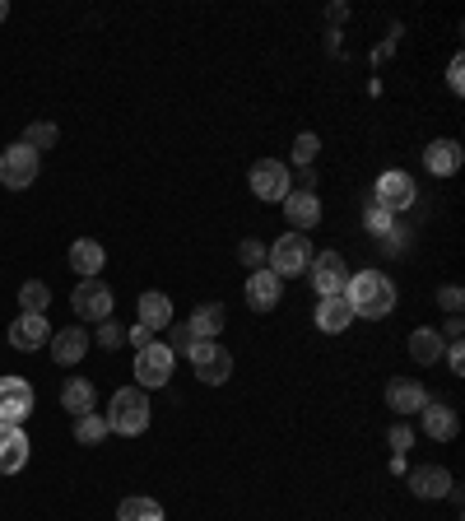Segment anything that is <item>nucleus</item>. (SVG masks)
<instances>
[{
    "label": "nucleus",
    "mask_w": 465,
    "mask_h": 521,
    "mask_svg": "<svg viewBox=\"0 0 465 521\" xmlns=\"http://www.w3.org/2000/svg\"><path fill=\"white\" fill-rule=\"evenodd\" d=\"M266 261H270L266 270H275L279 280H293V275H303L312 266V242H307V233H284L266 252Z\"/></svg>",
    "instance_id": "7ed1b4c3"
},
{
    "label": "nucleus",
    "mask_w": 465,
    "mask_h": 521,
    "mask_svg": "<svg viewBox=\"0 0 465 521\" xmlns=\"http://www.w3.org/2000/svg\"><path fill=\"white\" fill-rule=\"evenodd\" d=\"M317 154H321V140L312 131H303L298 140H293V159L303 163V168H312V159H317Z\"/></svg>",
    "instance_id": "2f4dec72"
},
{
    "label": "nucleus",
    "mask_w": 465,
    "mask_h": 521,
    "mask_svg": "<svg viewBox=\"0 0 465 521\" xmlns=\"http://www.w3.org/2000/svg\"><path fill=\"white\" fill-rule=\"evenodd\" d=\"M447 363H452V373H465V345H461V340H452V354H447Z\"/></svg>",
    "instance_id": "ea45409f"
},
{
    "label": "nucleus",
    "mask_w": 465,
    "mask_h": 521,
    "mask_svg": "<svg viewBox=\"0 0 465 521\" xmlns=\"http://www.w3.org/2000/svg\"><path fill=\"white\" fill-rule=\"evenodd\" d=\"M93 340H98V345H103V349H117L121 340H126V331H121L117 321L107 317V321H98V335H93Z\"/></svg>",
    "instance_id": "72a5a7b5"
},
{
    "label": "nucleus",
    "mask_w": 465,
    "mask_h": 521,
    "mask_svg": "<svg viewBox=\"0 0 465 521\" xmlns=\"http://www.w3.org/2000/svg\"><path fill=\"white\" fill-rule=\"evenodd\" d=\"M186 359H191L200 382H210V387H224L228 377H233V354L224 345H214V340H196V349Z\"/></svg>",
    "instance_id": "423d86ee"
},
{
    "label": "nucleus",
    "mask_w": 465,
    "mask_h": 521,
    "mask_svg": "<svg viewBox=\"0 0 465 521\" xmlns=\"http://www.w3.org/2000/svg\"><path fill=\"white\" fill-rule=\"evenodd\" d=\"M247 182H252V196H256V201H284V196H289V163H279V159L252 163Z\"/></svg>",
    "instance_id": "1a4fd4ad"
},
{
    "label": "nucleus",
    "mask_w": 465,
    "mask_h": 521,
    "mask_svg": "<svg viewBox=\"0 0 465 521\" xmlns=\"http://www.w3.org/2000/svg\"><path fill=\"white\" fill-rule=\"evenodd\" d=\"M284 219L289 224H298V233H307V228H317L321 224V201H317V191H289L284 196Z\"/></svg>",
    "instance_id": "2eb2a0df"
},
{
    "label": "nucleus",
    "mask_w": 465,
    "mask_h": 521,
    "mask_svg": "<svg viewBox=\"0 0 465 521\" xmlns=\"http://www.w3.org/2000/svg\"><path fill=\"white\" fill-rule=\"evenodd\" d=\"M33 405H38V396H33V387H28L24 377H0V424L24 428V419L33 415Z\"/></svg>",
    "instance_id": "6e6552de"
},
{
    "label": "nucleus",
    "mask_w": 465,
    "mask_h": 521,
    "mask_svg": "<svg viewBox=\"0 0 465 521\" xmlns=\"http://www.w3.org/2000/svg\"><path fill=\"white\" fill-rule=\"evenodd\" d=\"M149 396L140 387H121L107 405V433H121V438H140L149 428Z\"/></svg>",
    "instance_id": "f03ea898"
},
{
    "label": "nucleus",
    "mask_w": 465,
    "mask_h": 521,
    "mask_svg": "<svg viewBox=\"0 0 465 521\" xmlns=\"http://www.w3.org/2000/svg\"><path fill=\"white\" fill-rule=\"evenodd\" d=\"M442 340H461V317H452L447 326H442Z\"/></svg>",
    "instance_id": "a19ab883"
},
{
    "label": "nucleus",
    "mask_w": 465,
    "mask_h": 521,
    "mask_svg": "<svg viewBox=\"0 0 465 521\" xmlns=\"http://www.w3.org/2000/svg\"><path fill=\"white\" fill-rule=\"evenodd\" d=\"M345 298H349V308H354V317L382 321L396 308V284L386 280L382 270H363V275H349Z\"/></svg>",
    "instance_id": "f257e3e1"
},
{
    "label": "nucleus",
    "mask_w": 465,
    "mask_h": 521,
    "mask_svg": "<svg viewBox=\"0 0 465 521\" xmlns=\"http://www.w3.org/2000/svg\"><path fill=\"white\" fill-rule=\"evenodd\" d=\"M442 349H447V340H442L433 326H419V331L410 335V359L424 363V368H433V363L442 359Z\"/></svg>",
    "instance_id": "393cba45"
},
{
    "label": "nucleus",
    "mask_w": 465,
    "mask_h": 521,
    "mask_svg": "<svg viewBox=\"0 0 465 521\" xmlns=\"http://www.w3.org/2000/svg\"><path fill=\"white\" fill-rule=\"evenodd\" d=\"M461 163H465V154H461V145H456V140H433V145L424 149V168L433 177L461 173Z\"/></svg>",
    "instance_id": "6ab92c4d"
},
{
    "label": "nucleus",
    "mask_w": 465,
    "mask_h": 521,
    "mask_svg": "<svg viewBox=\"0 0 465 521\" xmlns=\"http://www.w3.org/2000/svg\"><path fill=\"white\" fill-rule=\"evenodd\" d=\"M238 261H242V266H247V270H261V266H266V247H261V242H256V238H242Z\"/></svg>",
    "instance_id": "473e14b6"
},
{
    "label": "nucleus",
    "mask_w": 465,
    "mask_h": 521,
    "mask_svg": "<svg viewBox=\"0 0 465 521\" xmlns=\"http://www.w3.org/2000/svg\"><path fill=\"white\" fill-rule=\"evenodd\" d=\"M47 303H52V289H47L42 280H28L24 289H19V308L33 312V317H42V312H47Z\"/></svg>",
    "instance_id": "cd10ccee"
},
{
    "label": "nucleus",
    "mask_w": 465,
    "mask_h": 521,
    "mask_svg": "<svg viewBox=\"0 0 465 521\" xmlns=\"http://www.w3.org/2000/svg\"><path fill=\"white\" fill-rule=\"evenodd\" d=\"M70 266L80 270L84 280H98L107 266V252H103V242H93V238H80L75 247H70Z\"/></svg>",
    "instance_id": "5701e85b"
},
{
    "label": "nucleus",
    "mask_w": 465,
    "mask_h": 521,
    "mask_svg": "<svg viewBox=\"0 0 465 521\" xmlns=\"http://www.w3.org/2000/svg\"><path fill=\"white\" fill-rule=\"evenodd\" d=\"M419 415H424V433H428V438H438V442H452L456 433H461V419H456V410H452V405H442V401H428L424 410H419Z\"/></svg>",
    "instance_id": "aec40b11"
},
{
    "label": "nucleus",
    "mask_w": 465,
    "mask_h": 521,
    "mask_svg": "<svg viewBox=\"0 0 465 521\" xmlns=\"http://www.w3.org/2000/svg\"><path fill=\"white\" fill-rule=\"evenodd\" d=\"M28 433L19 424H0V475H19L28 466Z\"/></svg>",
    "instance_id": "f8f14e48"
},
{
    "label": "nucleus",
    "mask_w": 465,
    "mask_h": 521,
    "mask_svg": "<svg viewBox=\"0 0 465 521\" xmlns=\"http://www.w3.org/2000/svg\"><path fill=\"white\" fill-rule=\"evenodd\" d=\"M135 321H140L145 331H168V326H173V298L159 294V289L140 294L135 298Z\"/></svg>",
    "instance_id": "ddd939ff"
},
{
    "label": "nucleus",
    "mask_w": 465,
    "mask_h": 521,
    "mask_svg": "<svg viewBox=\"0 0 465 521\" xmlns=\"http://www.w3.org/2000/svg\"><path fill=\"white\" fill-rule=\"evenodd\" d=\"M52 340V326H47V317H33V312H24V317L10 326V345L24 349V354H33V349H42Z\"/></svg>",
    "instance_id": "f3484780"
},
{
    "label": "nucleus",
    "mask_w": 465,
    "mask_h": 521,
    "mask_svg": "<svg viewBox=\"0 0 465 521\" xmlns=\"http://www.w3.org/2000/svg\"><path fill=\"white\" fill-rule=\"evenodd\" d=\"M438 303H442V308H447V312H452V317H456V312H461V303H465L461 284H442V289H438Z\"/></svg>",
    "instance_id": "f704fd0d"
},
{
    "label": "nucleus",
    "mask_w": 465,
    "mask_h": 521,
    "mask_svg": "<svg viewBox=\"0 0 465 521\" xmlns=\"http://www.w3.org/2000/svg\"><path fill=\"white\" fill-rule=\"evenodd\" d=\"M414 205V177L410 173H382L377 177V210H386L396 219L400 210Z\"/></svg>",
    "instance_id": "9b49d317"
},
{
    "label": "nucleus",
    "mask_w": 465,
    "mask_h": 521,
    "mask_svg": "<svg viewBox=\"0 0 465 521\" xmlns=\"http://www.w3.org/2000/svg\"><path fill=\"white\" fill-rule=\"evenodd\" d=\"M168 349H173V359L177 354H191V349H196V331H191V326H168Z\"/></svg>",
    "instance_id": "7c9ffc66"
},
{
    "label": "nucleus",
    "mask_w": 465,
    "mask_h": 521,
    "mask_svg": "<svg viewBox=\"0 0 465 521\" xmlns=\"http://www.w3.org/2000/svg\"><path fill=\"white\" fill-rule=\"evenodd\" d=\"M52 359L66 368V363H80L84 354H89V331H80V326H61V331H52Z\"/></svg>",
    "instance_id": "a211bd4d"
},
{
    "label": "nucleus",
    "mask_w": 465,
    "mask_h": 521,
    "mask_svg": "<svg viewBox=\"0 0 465 521\" xmlns=\"http://www.w3.org/2000/svg\"><path fill=\"white\" fill-rule=\"evenodd\" d=\"M107 438V419L103 415H80L75 419V442H84V447H93V442Z\"/></svg>",
    "instance_id": "c85d7f7f"
},
{
    "label": "nucleus",
    "mask_w": 465,
    "mask_h": 521,
    "mask_svg": "<svg viewBox=\"0 0 465 521\" xmlns=\"http://www.w3.org/2000/svg\"><path fill=\"white\" fill-rule=\"evenodd\" d=\"M93 405H98V391H93L89 377H70L66 387H61V410H70V415H93Z\"/></svg>",
    "instance_id": "b1692460"
},
{
    "label": "nucleus",
    "mask_w": 465,
    "mask_h": 521,
    "mask_svg": "<svg viewBox=\"0 0 465 521\" xmlns=\"http://www.w3.org/2000/svg\"><path fill=\"white\" fill-rule=\"evenodd\" d=\"M317 187V173H312V168H303V173H298V191H312Z\"/></svg>",
    "instance_id": "79ce46f5"
},
{
    "label": "nucleus",
    "mask_w": 465,
    "mask_h": 521,
    "mask_svg": "<svg viewBox=\"0 0 465 521\" xmlns=\"http://www.w3.org/2000/svg\"><path fill=\"white\" fill-rule=\"evenodd\" d=\"M368 228H372V233H391V214H386V210H377V205H372V214H368Z\"/></svg>",
    "instance_id": "58836bf2"
},
{
    "label": "nucleus",
    "mask_w": 465,
    "mask_h": 521,
    "mask_svg": "<svg viewBox=\"0 0 465 521\" xmlns=\"http://www.w3.org/2000/svg\"><path fill=\"white\" fill-rule=\"evenodd\" d=\"M349 321H354V308H349L345 294H331V298H321L317 303V326L326 335H345Z\"/></svg>",
    "instance_id": "412c9836"
},
{
    "label": "nucleus",
    "mask_w": 465,
    "mask_h": 521,
    "mask_svg": "<svg viewBox=\"0 0 465 521\" xmlns=\"http://www.w3.org/2000/svg\"><path fill=\"white\" fill-rule=\"evenodd\" d=\"M386 405H391L400 419H405V415H419V410L428 405V391L419 387L414 377H396V382H386Z\"/></svg>",
    "instance_id": "4468645a"
},
{
    "label": "nucleus",
    "mask_w": 465,
    "mask_h": 521,
    "mask_svg": "<svg viewBox=\"0 0 465 521\" xmlns=\"http://www.w3.org/2000/svg\"><path fill=\"white\" fill-rule=\"evenodd\" d=\"M24 145L28 149H52L56 145V126H52V121H33L28 135H24Z\"/></svg>",
    "instance_id": "c756f323"
},
{
    "label": "nucleus",
    "mask_w": 465,
    "mask_h": 521,
    "mask_svg": "<svg viewBox=\"0 0 465 521\" xmlns=\"http://www.w3.org/2000/svg\"><path fill=\"white\" fill-rule=\"evenodd\" d=\"M410 489L419 498H447V494H452V470H442V466H414L410 470Z\"/></svg>",
    "instance_id": "4be33fe9"
},
{
    "label": "nucleus",
    "mask_w": 465,
    "mask_h": 521,
    "mask_svg": "<svg viewBox=\"0 0 465 521\" xmlns=\"http://www.w3.org/2000/svg\"><path fill=\"white\" fill-rule=\"evenodd\" d=\"M410 442H414L410 424H405V419H396V424H391V447H396V452H405V447H410Z\"/></svg>",
    "instance_id": "e433bc0d"
},
{
    "label": "nucleus",
    "mask_w": 465,
    "mask_h": 521,
    "mask_svg": "<svg viewBox=\"0 0 465 521\" xmlns=\"http://www.w3.org/2000/svg\"><path fill=\"white\" fill-rule=\"evenodd\" d=\"M307 275H312V289H317V298H331V294H345L349 284V266L340 252H312V266H307Z\"/></svg>",
    "instance_id": "0eeeda50"
},
{
    "label": "nucleus",
    "mask_w": 465,
    "mask_h": 521,
    "mask_svg": "<svg viewBox=\"0 0 465 521\" xmlns=\"http://www.w3.org/2000/svg\"><path fill=\"white\" fill-rule=\"evenodd\" d=\"M117 521H163V508H159V503H154V498L135 494V498H121Z\"/></svg>",
    "instance_id": "bb28decb"
},
{
    "label": "nucleus",
    "mask_w": 465,
    "mask_h": 521,
    "mask_svg": "<svg viewBox=\"0 0 465 521\" xmlns=\"http://www.w3.org/2000/svg\"><path fill=\"white\" fill-rule=\"evenodd\" d=\"M70 308L80 321H107L112 317V289L103 280H80L75 294H70Z\"/></svg>",
    "instance_id": "9d476101"
},
{
    "label": "nucleus",
    "mask_w": 465,
    "mask_h": 521,
    "mask_svg": "<svg viewBox=\"0 0 465 521\" xmlns=\"http://www.w3.org/2000/svg\"><path fill=\"white\" fill-rule=\"evenodd\" d=\"M279 289H284V280H279L275 270H252L247 275V303H252V312H270L279 303Z\"/></svg>",
    "instance_id": "dca6fc26"
},
{
    "label": "nucleus",
    "mask_w": 465,
    "mask_h": 521,
    "mask_svg": "<svg viewBox=\"0 0 465 521\" xmlns=\"http://www.w3.org/2000/svg\"><path fill=\"white\" fill-rule=\"evenodd\" d=\"M5 14H10V5H5V0H0V24H5Z\"/></svg>",
    "instance_id": "37998d69"
},
{
    "label": "nucleus",
    "mask_w": 465,
    "mask_h": 521,
    "mask_svg": "<svg viewBox=\"0 0 465 521\" xmlns=\"http://www.w3.org/2000/svg\"><path fill=\"white\" fill-rule=\"evenodd\" d=\"M224 317H228V312L219 308V303H200V308L191 312V321H186V326L196 331V340H214V335L224 331Z\"/></svg>",
    "instance_id": "a878e982"
},
{
    "label": "nucleus",
    "mask_w": 465,
    "mask_h": 521,
    "mask_svg": "<svg viewBox=\"0 0 465 521\" xmlns=\"http://www.w3.org/2000/svg\"><path fill=\"white\" fill-rule=\"evenodd\" d=\"M447 84H452V94H465V61L452 56V66H447Z\"/></svg>",
    "instance_id": "c9c22d12"
},
{
    "label": "nucleus",
    "mask_w": 465,
    "mask_h": 521,
    "mask_svg": "<svg viewBox=\"0 0 465 521\" xmlns=\"http://www.w3.org/2000/svg\"><path fill=\"white\" fill-rule=\"evenodd\" d=\"M173 349L168 345H145V349H135V387L140 391H159L168 387V377H173Z\"/></svg>",
    "instance_id": "20e7f679"
},
{
    "label": "nucleus",
    "mask_w": 465,
    "mask_h": 521,
    "mask_svg": "<svg viewBox=\"0 0 465 521\" xmlns=\"http://www.w3.org/2000/svg\"><path fill=\"white\" fill-rule=\"evenodd\" d=\"M42 173V159H38V149H28L24 140L19 145H10L5 154H0V187H10V191H24L33 187Z\"/></svg>",
    "instance_id": "39448f33"
},
{
    "label": "nucleus",
    "mask_w": 465,
    "mask_h": 521,
    "mask_svg": "<svg viewBox=\"0 0 465 521\" xmlns=\"http://www.w3.org/2000/svg\"><path fill=\"white\" fill-rule=\"evenodd\" d=\"M126 340H131L135 349H145V345H154V331H145V326H140V321H135L131 331H126Z\"/></svg>",
    "instance_id": "4c0bfd02"
}]
</instances>
